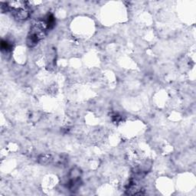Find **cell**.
Wrapping results in <instances>:
<instances>
[{"label": "cell", "mask_w": 196, "mask_h": 196, "mask_svg": "<svg viewBox=\"0 0 196 196\" xmlns=\"http://www.w3.org/2000/svg\"><path fill=\"white\" fill-rule=\"evenodd\" d=\"M13 49V44L11 41L7 40H2L1 41V50L3 52H9Z\"/></svg>", "instance_id": "cell-1"}]
</instances>
